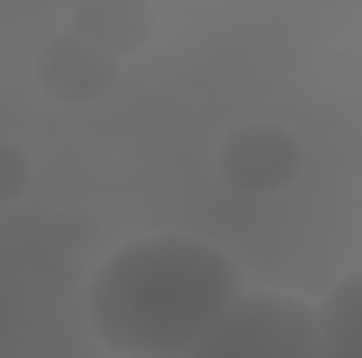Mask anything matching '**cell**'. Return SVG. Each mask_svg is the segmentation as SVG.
Returning <instances> with one entry per match:
<instances>
[{
  "label": "cell",
  "instance_id": "6da1fadb",
  "mask_svg": "<svg viewBox=\"0 0 362 358\" xmlns=\"http://www.w3.org/2000/svg\"><path fill=\"white\" fill-rule=\"evenodd\" d=\"M236 262L194 236H144L89 282V321L118 358H185L240 299Z\"/></svg>",
  "mask_w": 362,
  "mask_h": 358
},
{
  "label": "cell",
  "instance_id": "7a4b0ae2",
  "mask_svg": "<svg viewBox=\"0 0 362 358\" xmlns=\"http://www.w3.org/2000/svg\"><path fill=\"white\" fill-rule=\"evenodd\" d=\"M185 358H325L316 308L295 295H240Z\"/></svg>",
  "mask_w": 362,
  "mask_h": 358
},
{
  "label": "cell",
  "instance_id": "3957f363",
  "mask_svg": "<svg viewBox=\"0 0 362 358\" xmlns=\"http://www.w3.org/2000/svg\"><path fill=\"white\" fill-rule=\"evenodd\" d=\"M215 169L228 185L245 194H278L282 185L299 178L303 148L278 122H249L228 131V139L215 152Z\"/></svg>",
  "mask_w": 362,
  "mask_h": 358
},
{
  "label": "cell",
  "instance_id": "277c9868",
  "mask_svg": "<svg viewBox=\"0 0 362 358\" xmlns=\"http://www.w3.org/2000/svg\"><path fill=\"white\" fill-rule=\"evenodd\" d=\"M38 89L64 105H93L118 85V59L76 34H55L34 59Z\"/></svg>",
  "mask_w": 362,
  "mask_h": 358
},
{
  "label": "cell",
  "instance_id": "5b68a950",
  "mask_svg": "<svg viewBox=\"0 0 362 358\" xmlns=\"http://www.w3.org/2000/svg\"><path fill=\"white\" fill-rule=\"evenodd\" d=\"M156 30V13L139 0H85L72 8V25L68 34L93 42L105 55H131L139 51Z\"/></svg>",
  "mask_w": 362,
  "mask_h": 358
},
{
  "label": "cell",
  "instance_id": "8992f818",
  "mask_svg": "<svg viewBox=\"0 0 362 358\" xmlns=\"http://www.w3.org/2000/svg\"><path fill=\"white\" fill-rule=\"evenodd\" d=\"M325 358H362V274L337 282L316 308Z\"/></svg>",
  "mask_w": 362,
  "mask_h": 358
},
{
  "label": "cell",
  "instance_id": "52a82bcc",
  "mask_svg": "<svg viewBox=\"0 0 362 358\" xmlns=\"http://www.w3.org/2000/svg\"><path fill=\"white\" fill-rule=\"evenodd\" d=\"M25 185H30V161H25V152L0 139V202L17 198Z\"/></svg>",
  "mask_w": 362,
  "mask_h": 358
}]
</instances>
